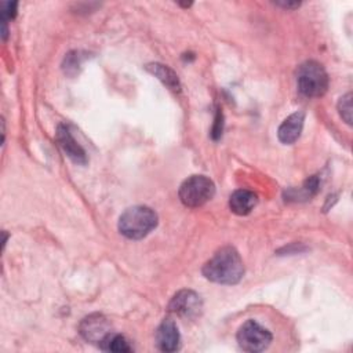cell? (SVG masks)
Returning <instances> with one entry per match:
<instances>
[{"label":"cell","mask_w":353,"mask_h":353,"mask_svg":"<svg viewBox=\"0 0 353 353\" xmlns=\"http://www.w3.org/2000/svg\"><path fill=\"white\" fill-rule=\"evenodd\" d=\"M203 274L218 284H236L244 274V265L233 247L218 250L203 266Z\"/></svg>","instance_id":"obj_1"},{"label":"cell","mask_w":353,"mask_h":353,"mask_svg":"<svg viewBox=\"0 0 353 353\" xmlns=\"http://www.w3.org/2000/svg\"><path fill=\"white\" fill-rule=\"evenodd\" d=\"M157 226L156 212L146 205H134L127 208L119 219V230L131 240H139L149 234Z\"/></svg>","instance_id":"obj_2"},{"label":"cell","mask_w":353,"mask_h":353,"mask_svg":"<svg viewBox=\"0 0 353 353\" xmlns=\"http://www.w3.org/2000/svg\"><path fill=\"white\" fill-rule=\"evenodd\" d=\"M299 91L309 98H317L325 94L328 88V76L324 68L316 61L303 62L296 73Z\"/></svg>","instance_id":"obj_3"},{"label":"cell","mask_w":353,"mask_h":353,"mask_svg":"<svg viewBox=\"0 0 353 353\" xmlns=\"http://www.w3.org/2000/svg\"><path fill=\"white\" fill-rule=\"evenodd\" d=\"M215 194L214 182L204 175H192L179 188L181 201L192 208L204 205Z\"/></svg>","instance_id":"obj_4"},{"label":"cell","mask_w":353,"mask_h":353,"mask_svg":"<svg viewBox=\"0 0 353 353\" xmlns=\"http://www.w3.org/2000/svg\"><path fill=\"white\" fill-rule=\"evenodd\" d=\"M237 342L245 352H262L272 342V334L254 320L245 321L237 331Z\"/></svg>","instance_id":"obj_5"},{"label":"cell","mask_w":353,"mask_h":353,"mask_svg":"<svg viewBox=\"0 0 353 353\" xmlns=\"http://www.w3.org/2000/svg\"><path fill=\"white\" fill-rule=\"evenodd\" d=\"M80 334L81 336L91 342V343H98L101 345L102 341L112 334V328H110V323L108 321V319L99 313H94L90 314L87 317L83 319V321L80 323Z\"/></svg>","instance_id":"obj_6"},{"label":"cell","mask_w":353,"mask_h":353,"mask_svg":"<svg viewBox=\"0 0 353 353\" xmlns=\"http://www.w3.org/2000/svg\"><path fill=\"white\" fill-rule=\"evenodd\" d=\"M168 309L181 317L193 319L201 312V299L194 291L182 290L171 299Z\"/></svg>","instance_id":"obj_7"},{"label":"cell","mask_w":353,"mask_h":353,"mask_svg":"<svg viewBox=\"0 0 353 353\" xmlns=\"http://www.w3.org/2000/svg\"><path fill=\"white\" fill-rule=\"evenodd\" d=\"M154 338H156L157 347L163 352H175L179 349L181 335L176 324L171 319L164 320L159 325Z\"/></svg>","instance_id":"obj_8"},{"label":"cell","mask_w":353,"mask_h":353,"mask_svg":"<svg viewBox=\"0 0 353 353\" xmlns=\"http://www.w3.org/2000/svg\"><path fill=\"white\" fill-rule=\"evenodd\" d=\"M57 141L61 146V149L65 152V154L76 164H85L87 156L84 149L76 142V139L72 137L69 128L63 124L58 127L57 131Z\"/></svg>","instance_id":"obj_9"},{"label":"cell","mask_w":353,"mask_h":353,"mask_svg":"<svg viewBox=\"0 0 353 353\" xmlns=\"http://www.w3.org/2000/svg\"><path fill=\"white\" fill-rule=\"evenodd\" d=\"M303 121H305V114L302 112H295V113L290 114L279 127L277 137H279L280 142H283L285 145L294 143L302 132Z\"/></svg>","instance_id":"obj_10"},{"label":"cell","mask_w":353,"mask_h":353,"mask_svg":"<svg viewBox=\"0 0 353 353\" xmlns=\"http://www.w3.org/2000/svg\"><path fill=\"white\" fill-rule=\"evenodd\" d=\"M258 203V197L254 192L247 190V189H239L232 193L229 199V207L232 212L237 215H247L250 214L254 207Z\"/></svg>","instance_id":"obj_11"},{"label":"cell","mask_w":353,"mask_h":353,"mask_svg":"<svg viewBox=\"0 0 353 353\" xmlns=\"http://www.w3.org/2000/svg\"><path fill=\"white\" fill-rule=\"evenodd\" d=\"M146 70L150 72L152 74H154L170 90L176 91V92L181 90V84H179L178 76L168 66L161 65V63H149V65H146Z\"/></svg>","instance_id":"obj_12"},{"label":"cell","mask_w":353,"mask_h":353,"mask_svg":"<svg viewBox=\"0 0 353 353\" xmlns=\"http://www.w3.org/2000/svg\"><path fill=\"white\" fill-rule=\"evenodd\" d=\"M102 350H106V352H116V353H124V352H131V346L128 345L127 339L123 336V335H119V334H109L103 341L102 343L99 345Z\"/></svg>","instance_id":"obj_13"},{"label":"cell","mask_w":353,"mask_h":353,"mask_svg":"<svg viewBox=\"0 0 353 353\" xmlns=\"http://www.w3.org/2000/svg\"><path fill=\"white\" fill-rule=\"evenodd\" d=\"M317 189H319V179H317V176H312L305 182V185L299 190L291 189L288 192V197H291V199H298V197L309 199L317 192Z\"/></svg>","instance_id":"obj_14"},{"label":"cell","mask_w":353,"mask_h":353,"mask_svg":"<svg viewBox=\"0 0 353 353\" xmlns=\"http://www.w3.org/2000/svg\"><path fill=\"white\" fill-rule=\"evenodd\" d=\"M338 110L341 117L347 123L352 124V94L347 92L343 95L338 102Z\"/></svg>","instance_id":"obj_15"},{"label":"cell","mask_w":353,"mask_h":353,"mask_svg":"<svg viewBox=\"0 0 353 353\" xmlns=\"http://www.w3.org/2000/svg\"><path fill=\"white\" fill-rule=\"evenodd\" d=\"M80 62H81V57L79 55L77 51H73V52H69L65 58V62H63V69H65V73H72L70 70L73 69V73L76 72V66L79 68L80 66Z\"/></svg>","instance_id":"obj_16"},{"label":"cell","mask_w":353,"mask_h":353,"mask_svg":"<svg viewBox=\"0 0 353 353\" xmlns=\"http://www.w3.org/2000/svg\"><path fill=\"white\" fill-rule=\"evenodd\" d=\"M17 14V3L12 1V3H4L3 4V10H1V21H3V25L7 23L8 19H12Z\"/></svg>","instance_id":"obj_17"},{"label":"cell","mask_w":353,"mask_h":353,"mask_svg":"<svg viewBox=\"0 0 353 353\" xmlns=\"http://www.w3.org/2000/svg\"><path fill=\"white\" fill-rule=\"evenodd\" d=\"M221 134H222V113L218 112L216 117H215V124L212 128V138L218 139L221 137Z\"/></svg>","instance_id":"obj_18"},{"label":"cell","mask_w":353,"mask_h":353,"mask_svg":"<svg viewBox=\"0 0 353 353\" xmlns=\"http://www.w3.org/2000/svg\"><path fill=\"white\" fill-rule=\"evenodd\" d=\"M279 6H281V7H284V8H295V7H299V3H296V1H294V3H277Z\"/></svg>","instance_id":"obj_19"}]
</instances>
